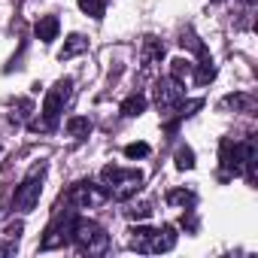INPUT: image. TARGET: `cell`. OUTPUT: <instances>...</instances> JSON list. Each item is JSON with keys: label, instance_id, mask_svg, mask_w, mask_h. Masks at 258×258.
Masks as SVG:
<instances>
[{"label": "cell", "instance_id": "cell-2", "mask_svg": "<svg viewBox=\"0 0 258 258\" xmlns=\"http://www.w3.org/2000/svg\"><path fill=\"white\" fill-rule=\"evenodd\" d=\"M70 243H73L79 252L97 255V252L106 249L109 237H106V231H103L97 222H91V219H79V216H76V222H73V234H70Z\"/></svg>", "mask_w": 258, "mask_h": 258}, {"label": "cell", "instance_id": "cell-18", "mask_svg": "<svg viewBox=\"0 0 258 258\" xmlns=\"http://www.w3.org/2000/svg\"><path fill=\"white\" fill-rule=\"evenodd\" d=\"M176 167H179V170H191V167H195V152H191L188 146H179V149H176Z\"/></svg>", "mask_w": 258, "mask_h": 258}, {"label": "cell", "instance_id": "cell-4", "mask_svg": "<svg viewBox=\"0 0 258 258\" xmlns=\"http://www.w3.org/2000/svg\"><path fill=\"white\" fill-rule=\"evenodd\" d=\"M219 161H222L225 173H240L243 167H252V161H255V146H252V143H234V140H222Z\"/></svg>", "mask_w": 258, "mask_h": 258}, {"label": "cell", "instance_id": "cell-19", "mask_svg": "<svg viewBox=\"0 0 258 258\" xmlns=\"http://www.w3.org/2000/svg\"><path fill=\"white\" fill-rule=\"evenodd\" d=\"M124 155L131 158V161H134V158H146V155H149V143H127V146H124Z\"/></svg>", "mask_w": 258, "mask_h": 258}, {"label": "cell", "instance_id": "cell-6", "mask_svg": "<svg viewBox=\"0 0 258 258\" xmlns=\"http://www.w3.org/2000/svg\"><path fill=\"white\" fill-rule=\"evenodd\" d=\"M73 222H76V216L73 213H58L55 219H52V225L46 228V237H43V249H58V246H64V243H70V234H73Z\"/></svg>", "mask_w": 258, "mask_h": 258}, {"label": "cell", "instance_id": "cell-14", "mask_svg": "<svg viewBox=\"0 0 258 258\" xmlns=\"http://www.w3.org/2000/svg\"><path fill=\"white\" fill-rule=\"evenodd\" d=\"M143 109H146V97L143 94H131L127 100H121V115H127V118H137Z\"/></svg>", "mask_w": 258, "mask_h": 258}, {"label": "cell", "instance_id": "cell-17", "mask_svg": "<svg viewBox=\"0 0 258 258\" xmlns=\"http://www.w3.org/2000/svg\"><path fill=\"white\" fill-rule=\"evenodd\" d=\"M191 73H195V64H191V61H185V58H176V61H173V79H176V82L188 79Z\"/></svg>", "mask_w": 258, "mask_h": 258}, {"label": "cell", "instance_id": "cell-9", "mask_svg": "<svg viewBox=\"0 0 258 258\" xmlns=\"http://www.w3.org/2000/svg\"><path fill=\"white\" fill-rule=\"evenodd\" d=\"M176 246V228L173 225H164L152 234V249L149 252H170Z\"/></svg>", "mask_w": 258, "mask_h": 258}, {"label": "cell", "instance_id": "cell-22", "mask_svg": "<svg viewBox=\"0 0 258 258\" xmlns=\"http://www.w3.org/2000/svg\"><path fill=\"white\" fill-rule=\"evenodd\" d=\"M170 201H173V204H191L195 195H191V191H170Z\"/></svg>", "mask_w": 258, "mask_h": 258}, {"label": "cell", "instance_id": "cell-23", "mask_svg": "<svg viewBox=\"0 0 258 258\" xmlns=\"http://www.w3.org/2000/svg\"><path fill=\"white\" fill-rule=\"evenodd\" d=\"M0 252H4V246H0Z\"/></svg>", "mask_w": 258, "mask_h": 258}, {"label": "cell", "instance_id": "cell-11", "mask_svg": "<svg viewBox=\"0 0 258 258\" xmlns=\"http://www.w3.org/2000/svg\"><path fill=\"white\" fill-rule=\"evenodd\" d=\"M58 31H61V22H58V16H43V19L37 22V28H34L37 40H43V43H52V40L58 37Z\"/></svg>", "mask_w": 258, "mask_h": 258}, {"label": "cell", "instance_id": "cell-13", "mask_svg": "<svg viewBox=\"0 0 258 258\" xmlns=\"http://www.w3.org/2000/svg\"><path fill=\"white\" fill-rule=\"evenodd\" d=\"M91 118H85V115H73V118H67V131H70V137H88L91 134Z\"/></svg>", "mask_w": 258, "mask_h": 258}, {"label": "cell", "instance_id": "cell-16", "mask_svg": "<svg viewBox=\"0 0 258 258\" xmlns=\"http://www.w3.org/2000/svg\"><path fill=\"white\" fill-rule=\"evenodd\" d=\"M79 10L91 19H103L106 13V0H79Z\"/></svg>", "mask_w": 258, "mask_h": 258}, {"label": "cell", "instance_id": "cell-7", "mask_svg": "<svg viewBox=\"0 0 258 258\" xmlns=\"http://www.w3.org/2000/svg\"><path fill=\"white\" fill-rule=\"evenodd\" d=\"M67 201H70L73 207H79V210H85V207H97V204L106 201V188H103V185H94V182H76V185L70 188Z\"/></svg>", "mask_w": 258, "mask_h": 258}, {"label": "cell", "instance_id": "cell-3", "mask_svg": "<svg viewBox=\"0 0 258 258\" xmlns=\"http://www.w3.org/2000/svg\"><path fill=\"white\" fill-rule=\"evenodd\" d=\"M70 88H73V79H61V82H55V88L46 94V100H43V124L37 121L34 127L40 131H52V127L58 124V118H61V109H64V103L70 100Z\"/></svg>", "mask_w": 258, "mask_h": 258}, {"label": "cell", "instance_id": "cell-24", "mask_svg": "<svg viewBox=\"0 0 258 258\" xmlns=\"http://www.w3.org/2000/svg\"><path fill=\"white\" fill-rule=\"evenodd\" d=\"M216 4H219V0H216Z\"/></svg>", "mask_w": 258, "mask_h": 258}, {"label": "cell", "instance_id": "cell-15", "mask_svg": "<svg viewBox=\"0 0 258 258\" xmlns=\"http://www.w3.org/2000/svg\"><path fill=\"white\" fill-rule=\"evenodd\" d=\"M85 37H79V34H73V37H67V43H64V49H61V61H70L73 55H79V52H85Z\"/></svg>", "mask_w": 258, "mask_h": 258}, {"label": "cell", "instance_id": "cell-10", "mask_svg": "<svg viewBox=\"0 0 258 258\" xmlns=\"http://www.w3.org/2000/svg\"><path fill=\"white\" fill-rule=\"evenodd\" d=\"M198 55H201V64H195V73H191V76H195V82H198V85H210V82L216 79V67H213V58L207 55V49H201Z\"/></svg>", "mask_w": 258, "mask_h": 258}, {"label": "cell", "instance_id": "cell-21", "mask_svg": "<svg viewBox=\"0 0 258 258\" xmlns=\"http://www.w3.org/2000/svg\"><path fill=\"white\" fill-rule=\"evenodd\" d=\"M127 213H131V219H149L152 207H149V204H140V207H134V210H127Z\"/></svg>", "mask_w": 258, "mask_h": 258}, {"label": "cell", "instance_id": "cell-8", "mask_svg": "<svg viewBox=\"0 0 258 258\" xmlns=\"http://www.w3.org/2000/svg\"><path fill=\"white\" fill-rule=\"evenodd\" d=\"M155 103L161 112H173L179 103H182V88L176 79H161L158 88H155Z\"/></svg>", "mask_w": 258, "mask_h": 258}, {"label": "cell", "instance_id": "cell-12", "mask_svg": "<svg viewBox=\"0 0 258 258\" xmlns=\"http://www.w3.org/2000/svg\"><path fill=\"white\" fill-rule=\"evenodd\" d=\"M152 234H155V228H131V249H137V252H149L152 249Z\"/></svg>", "mask_w": 258, "mask_h": 258}, {"label": "cell", "instance_id": "cell-20", "mask_svg": "<svg viewBox=\"0 0 258 258\" xmlns=\"http://www.w3.org/2000/svg\"><path fill=\"white\" fill-rule=\"evenodd\" d=\"M204 106V100H188V103H179V115L185 118V115H191L195 109H201Z\"/></svg>", "mask_w": 258, "mask_h": 258}, {"label": "cell", "instance_id": "cell-1", "mask_svg": "<svg viewBox=\"0 0 258 258\" xmlns=\"http://www.w3.org/2000/svg\"><path fill=\"white\" fill-rule=\"evenodd\" d=\"M103 188H106V198H115V201H127L131 195L140 191L143 185V173L140 170H124V167H103Z\"/></svg>", "mask_w": 258, "mask_h": 258}, {"label": "cell", "instance_id": "cell-5", "mask_svg": "<svg viewBox=\"0 0 258 258\" xmlns=\"http://www.w3.org/2000/svg\"><path fill=\"white\" fill-rule=\"evenodd\" d=\"M40 195H43V167L34 170V173L16 188V195H13V210H19V213H31V210L40 204Z\"/></svg>", "mask_w": 258, "mask_h": 258}]
</instances>
